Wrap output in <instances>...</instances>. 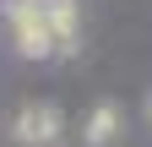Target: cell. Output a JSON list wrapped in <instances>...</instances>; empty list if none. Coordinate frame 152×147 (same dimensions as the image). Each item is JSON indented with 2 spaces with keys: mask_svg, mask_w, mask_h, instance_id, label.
I'll use <instances>...</instances> for the list:
<instances>
[{
  "mask_svg": "<svg viewBox=\"0 0 152 147\" xmlns=\"http://www.w3.org/2000/svg\"><path fill=\"white\" fill-rule=\"evenodd\" d=\"M6 22H11V38L22 54H54L60 49V38H54V27H49V11H44V0H11V11H6Z\"/></svg>",
  "mask_w": 152,
  "mask_h": 147,
  "instance_id": "6da1fadb",
  "label": "cell"
},
{
  "mask_svg": "<svg viewBox=\"0 0 152 147\" xmlns=\"http://www.w3.org/2000/svg\"><path fill=\"white\" fill-rule=\"evenodd\" d=\"M16 142L22 147H60V136H65V120H60V109L54 104H27L22 115H16Z\"/></svg>",
  "mask_w": 152,
  "mask_h": 147,
  "instance_id": "7a4b0ae2",
  "label": "cell"
},
{
  "mask_svg": "<svg viewBox=\"0 0 152 147\" xmlns=\"http://www.w3.org/2000/svg\"><path fill=\"white\" fill-rule=\"evenodd\" d=\"M44 11H49V27L60 38V49H65L76 38V0H44Z\"/></svg>",
  "mask_w": 152,
  "mask_h": 147,
  "instance_id": "3957f363",
  "label": "cell"
},
{
  "mask_svg": "<svg viewBox=\"0 0 152 147\" xmlns=\"http://www.w3.org/2000/svg\"><path fill=\"white\" fill-rule=\"evenodd\" d=\"M114 131H120V109H114V104H98L92 120H87V142L103 147V142H114Z\"/></svg>",
  "mask_w": 152,
  "mask_h": 147,
  "instance_id": "277c9868",
  "label": "cell"
},
{
  "mask_svg": "<svg viewBox=\"0 0 152 147\" xmlns=\"http://www.w3.org/2000/svg\"><path fill=\"white\" fill-rule=\"evenodd\" d=\"M147 120H152V98H147Z\"/></svg>",
  "mask_w": 152,
  "mask_h": 147,
  "instance_id": "5b68a950",
  "label": "cell"
}]
</instances>
